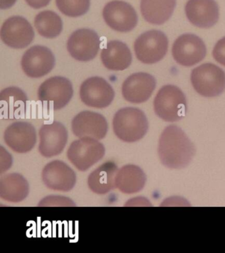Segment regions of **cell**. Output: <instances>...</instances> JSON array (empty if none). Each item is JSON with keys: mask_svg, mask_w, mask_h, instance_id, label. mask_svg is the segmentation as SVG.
Returning <instances> with one entry per match:
<instances>
[{"mask_svg": "<svg viewBox=\"0 0 225 253\" xmlns=\"http://www.w3.org/2000/svg\"><path fill=\"white\" fill-rule=\"evenodd\" d=\"M158 154L162 164L170 169H182L192 160L195 148L179 126H167L159 138Z\"/></svg>", "mask_w": 225, "mask_h": 253, "instance_id": "cell-1", "label": "cell"}, {"mask_svg": "<svg viewBox=\"0 0 225 253\" xmlns=\"http://www.w3.org/2000/svg\"><path fill=\"white\" fill-rule=\"evenodd\" d=\"M113 130L126 142L138 141L147 134L149 123L143 111L132 107L122 108L114 115Z\"/></svg>", "mask_w": 225, "mask_h": 253, "instance_id": "cell-2", "label": "cell"}, {"mask_svg": "<svg viewBox=\"0 0 225 253\" xmlns=\"http://www.w3.org/2000/svg\"><path fill=\"white\" fill-rule=\"evenodd\" d=\"M153 105L155 114L165 122H178L186 114V96L175 85L167 84L162 87L156 95Z\"/></svg>", "mask_w": 225, "mask_h": 253, "instance_id": "cell-3", "label": "cell"}, {"mask_svg": "<svg viewBox=\"0 0 225 253\" xmlns=\"http://www.w3.org/2000/svg\"><path fill=\"white\" fill-rule=\"evenodd\" d=\"M190 79L193 88L202 96H218L225 90V72L212 63L195 67L191 71Z\"/></svg>", "mask_w": 225, "mask_h": 253, "instance_id": "cell-4", "label": "cell"}, {"mask_svg": "<svg viewBox=\"0 0 225 253\" xmlns=\"http://www.w3.org/2000/svg\"><path fill=\"white\" fill-rule=\"evenodd\" d=\"M168 47L167 35L158 30L145 32L134 43L136 57L145 64H154L161 61L167 54Z\"/></svg>", "mask_w": 225, "mask_h": 253, "instance_id": "cell-5", "label": "cell"}, {"mask_svg": "<svg viewBox=\"0 0 225 253\" xmlns=\"http://www.w3.org/2000/svg\"><path fill=\"white\" fill-rule=\"evenodd\" d=\"M105 154V148L95 138L85 137L73 142L67 156L80 171H85L97 163Z\"/></svg>", "mask_w": 225, "mask_h": 253, "instance_id": "cell-6", "label": "cell"}, {"mask_svg": "<svg viewBox=\"0 0 225 253\" xmlns=\"http://www.w3.org/2000/svg\"><path fill=\"white\" fill-rule=\"evenodd\" d=\"M74 94L72 83L65 77H51L43 82L38 90L39 100L46 103L48 108L58 110L70 102Z\"/></svg>", "mask_w": 225, "mask_h": 253, "instance_id": "cell-7", "label": "cell"}, {"mask_svg": "<svg viewBox=\"0 0 225 253\" xmlns=\"http://www.w3.org/2000/svg\"><path fill=\"white\" fill-rule=\"evenodd\" d=\"M173 58L179 64L191 67L201 62L207 53L204 42L194 34H183L173 43L172 48Z\"/></svg>", "mask_w": 225, "mask_h": 253, "instance_id": "cell-8", "label": "cell"}, {"mask_svg": "<svg viewBox=\"0 0 225 253\" xmlns=\"http://www.w3.org/2000/svg\"><path fill=\"white\" fill-rule=\"evenodd\" d=\"M102 16L111 29L121 33L132 31L138 23L137 14L134 8L120 0L108 2L104 6Z\"/></svg>", "mask_w": 225, "mask_h": 253, "instance_id": "cell-9", "label": "cell"}, {"mask_svg": "<svg viewBox=\"0 0 225 253\" xmlns=\"http://www.w3.org/2000/svg\"><path fill=\"white\" fill-rule=\"evenodd\" d=\"M0 35L5 44L12 48L21 49L31 44L35 38V32L24 17L13 16L3 23Z\"/></svg>", "mask_w": 225, "mask_h": 253, "instance_id": "cell-10", "label": "cell"}, {"mask_svg": "<svg viewBox=\"0 0 225 253\" xmlns=\"http://www.w3.org/2000/svg\"><path fill=\"white\" fill-rule=\"evenodd\" d=\"M100 44V38L96 32L88 29H81L74 32L69 38L67 48L76 60L89 61L97 55Z\"/></svg>", "mask_w": 225, "mask_h": 253, "instance_id": "cell-11", "label": "cell"}, {"mask_svg": "<svg viewBox=\"0 0 225 253\" xmlns=\"http://www.w3.org/2000/svg\"><path fill=\"white\" fill-rule=\"evenodd\" d=\"M114 96L115 93L111 85L101 77H90L81 85V100L92 108H106L111 104Z\"/></svg>", "mask_w": 225, "mask_h": 253, "instance_id": "cell-12", "label": "cell"}, {"mask_svg": "<svg viewBox=\"0 0 225 253\" xmlns=\"http://www.w3.org/2000/svg\"><path fill=\"white\" fill-rule=\"evenodd\" d=\"M55 57L52 51L43 45H35L25 51L21 59V67L31 78H40L54 69Z\"/></svg>", "mask_w": 225, "mask_h": 253, "instance_id": "cell-13", "label": "cell"}, {"mask_svg": "<svg viewBox=\"0 0 225 253\" xmlns=\"http://www.w3.org/2000/svg\"><path fill=\"white\" fill-rule=\"evenodd\" d=\"M39 136V152L45 157L51 158L62 153L68 142V133L64 125L54 122L43 125Z\"/></svg>", "mask_w": 225, "mask_h": 253, "instance_id": "cell-14", "label": "cell"}, {"mask_svg": "<svg viewBox=\"0 0 225 253\" xmlns=\"http://www.w3.org/2000/svg\"><path fill=\"white\" fill-rule=\"evenodd\" d=\"M157 85L155 77L147 73H134L122 84V92L128 102L141 104L147 101Z\"/></svg>", "mask_w": 225, "mask_h": 253, "instance_id": "cell-15", "label": "cell"}, {"mask_svg": "<svg viewBox=\"0 0 225 253\" xmlns=\"http://www.w3.org/2000/svg\"><path fill=\"white\" fill-rule=\"evenodd\" d=\"M72 128L78 137L100 140L107 134L108 123L105 118L98 113L84 111L73 119Z\"/></svg>", "mask_w": 225, "mask_h": 253, "instance_id": "cell-16", "label": "cell"}, {"mask_svg": "<svg viewBox=\"0 0 225 253\" xmlns=\"http://www.w3.org/2000/svg\"><path fill=\"white\" fill-rule=\"evenodd\" d=\"M43 181L48 189L54 191L68 192L75 187L76 174L65 162L54 160L43 169Z\"/></svg>", "mask_w": 225, "mask_h": 253, "instance_id": "cell-17", "label": "cell"}, {"mask_svg": "<svg viewBox=\"0 0 225 253\" xmlns=\"http://www.w3.org/2000/svg\"><path fill=\"white\" fill-rule=\"evenodd\" d=\"M7 145L17 153L30 152L37 142L34 126L26 122H16L7 126L3 134Z\"/></svg>", "mask_w": 225, "mask_h": 253, "instance_id": "cell-18", "label": "cell"}, {"mask_svg": "<svg viewBox=\"0 0 225 253\" xmlns=\"http://www.w3.org/2000/svg\"><path fill=\"white\" fill-rule=\"evenodd\" d=\"M185 12L193 25L202 29L213 27L219 19V7L215 0H188Z\"/></svg>", "mask_w": 225, "mask_h": 253, "instance_id": "cell-19", "label": "cell"}, {"mask_svg": "<svg viewBox=\"0 0 225 253\" xmlns=\"http://www.w3.org/2000/svg\"><path fill=\"white\" fill-rule=\"evenodd\" d=\"M27 95L18 87L11 86L0 92L1 118L7 120H18L26 111Z\"/></svg>", "mask_w": 225, "mask_h": 253, "instance_id": "cell-20", "label": "cell"}, {"mask_svg": "<svg viewBox=\"0 0 225 253\" xmlns=\"http://www.w3.org/2000/svg\"><path fill=\"white\" fill-rule=\"evenodd\" d=\"M101 60L106 68L112 71H123L132 62L131 51L121 41L108 42L105 48L102 49Z\"/></svg>", "mask_w": 225, "mask_h": 253, "instance_id": "cell-21", "label": "cell"}, {"mask_svg": "<svg viewBox=\"0 0 225 253\" xmlns=\"http://www.w3.org/2000/svg\"><path fill=\"white\" fill-rule=\"evenodd\" d=\"M118 166L114 162H107L94 170L88 177V185L93 193L104 195L115 189Z\"/></svg>", "mask_w": 225, "mask_h": 253, "instance_id": "cell-22", "label": "cell"}, {"mask_svg": "<svg viewBox=\"0 0 225 253\" xmlns=\"http://www.w3.org/2000/svg\"><path fill=\"white\" fill-rule=\"evenodd\" d=\"M177 0H141V12L146 21L161 25L171 19Z\"/></svg>", "mask_w": 225, "mask_h": 253, "instance_id": "cell-23", "label": "cell"}, {"mask_svg": "<svg viewBox=\"0 0 225 253\" xmlns=\"http://www.w3.org/2000/svg\"><path fill=\"white\" fill-rule=\"evenodd\" d=\"M29 193L28 181L19 173H9L0 180V197L11 203H19Z\"/></svg>", "mask_w": 225, "mask_h": 253, "instance_id": "cell-24", "label": "cell"}, {"mask_svg": "<svg viewBox=\"0 0 225 253\" xmlns=\"http://www.w3.org/2000/svg\"><path fill=\"white\" fill-rule=\"evenodd\" d=\"M146 180V175L139 166L128 164L118 170L116 186L122 193L134 194L143 189Z\"/></svg>", "mask_w": 225, "mask_h": 253, "instance_id": "cell-25", "label": "cell"}, {"mask_svg": "<svg viewBox=\"0 0 225 253\" xmlns=\"http://www.w3.org/2000/svg\"><path fill=\"white\" fill-rule=\"evenodd\" d=\"M35 26L39 35L46 39L58 37L63 29L62 19L52 11L39 13L35 18Z\"/></svg>", "mask_w": 225, "mask_h": 253, "instance_id": "cell-26", "label": "cell"}, {"mask_svg": "<svg viewBox=\"0 0 225 253\" xmlns=\"http://www.w3.org/2000/svg\"><path fill=\"white\" fill-rule=\"evenodd\" d=\"M57 7L64 15L78 17L88 13L90 0H56Z\"/></svg>", "mask_w": 225, "mask_h": 253, "instance_id": "cell-27", "label": "cell"}, {"mask_svg": "<svg viewBox=\"0 0 225 253\" xmlns=\"http://www.w3.org/2000/svg\"><path fill=\"white\" fill-rule=\"evenodd\" d=\"M39 207H76L74 202L69 198L60 196H50L45 198L39 204Z\"/></svg>", "mask_w": 225, "mask_h": 253, "instance_id": "cell-28", "label": "cell"}, {"mask_svg": "<svg viewBox=\"0 0 225 253\" xmlns=\"http://www.w3.org/2000/svg\"><path fill=\"white\" fill-rule=\"evenodd\" d=\"M213 55L217 62L225 66V37L219 40L215 44Z\"/></svg>", "mask_w": 225, "mask_h": 253, "instance_id": "cell-29", "label": "cell"}, {"mask_svg": "<svg viewBox=\"0 0 225 253\" xmlns=\"http://www.w3.org/2000/svg\"><path fill=\"white\" fill-rule=\"evenodd\" d=\"M29 5L34 9H41L48 5L50 0H25Z\"/></svg>", "mask_w": 225, "mask_h": 253, "instance_id": "cell-30", "label": "cell"}, {"mask_svg": "<svg viewBox=\"0 0 225 253\" xmlns=\"http://www.w3.org/2000/svg\"><path fill=\"white\" fill-rule=\"evenodd\" d=\"M17 0H0V9H7L12 7Z\"/></svg>", "mask_w": 225, "mask_h": 253, "instance_id": "cell-31", "label": "cell"}]
</instances>
